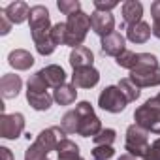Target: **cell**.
Returning <instances> with one entry per match:
<instances>
[{
  "label": "cell",
  "instance_id": "obj_2",
  "mask_svg": "<svg viewBox=\"0 0 160 160\" xmlns=\"http://www.w3.org/2000/svg\"><path fill=\"white\" fill-rule=\"evenodd\" d=\"M134 121L143 130L160 134V92L134 111Z\"/></svg>",
  "mask_w": 160,
  "mask_h": 160
},
{
  "label": "cell",
  "instance_id": "obj_20",
  "mask_svg": "<svg viewBox=\"0 0 160 160\" xmlns=\"http://www.w3.org/2000/svg\"><path fill=\"white\" fill-rule=\"evenodd\" d=\"M75 89L77 87H73L72 83H64V85H60L58 89L53 91V100L57 104H60V106H70L77 98V91Z\"/></svg>",
  "mask_w": 160,
  "mask_h": 160
},
{
  "label": "cell",
  "instance_id": "obj_13",
  "mask_svg": "<svg viewBox=\"0 0 160 160\" xmlns=\"http://www.w3.org/2000/svg\"><path fill=\"white\" fill-rule=\"evenodd\" d=\"M92 60H94V55L89 47L81 45V47H75L72 49L70 53V66L73 70H81V68H89L92 66Z\"/></svg>",
  "mask_w": 160,
  "mask_h": 160
},
{
  "label": "cell",
  "instance_id": "obj_30",
  "mask_svg": "<svg viewBox=\"0 0 160 160\" xmlns=\"http://www.w3.org/2000/svg\"><path fill=\"white\" fill-rule=\"evenodd\" d=\"M58 6V10L64 13V15H73V13H77V12H81V4L77 2V0H60V2L57 4Z\"/></svg>",
  "mask_w": 160,
  "mask_h": 160
},
{
  "label": "cell",
  "instance_id": "obj_21",
  "mask_svg": "<svg viewBox=\"0 0 160 160\" xmlns=\"http://www.w3.org/2000/svg\"><path fill=\"white\" fill-rule=\"evenodd\" d=\"M27 100L36 111H47L53 104V96L49 92H28L27 91Z\"/></svg>",
  "mask_w": 160,
  "mask_h": 160
},
{
  "label": "cell",
  "instance_id": "obj_23",
  "mask_svg": "<svg viewBox=\"0 0 160 160\" xmlns=\"http://www.w3.org/2000/svg\"><path fill=\"white\" fill-rule=\"evenodd\" d=\"M158 66V58L151 53H138L136 57V66L132 72H138V70H149V68H156Z\"/></svg>",
  "mask_w": 160,
  "mask_h": 160
},
{
  "label": "cell",
  "instance_id": "obj_7",
  "mask_svg": "<svg viewBox=\"0 0 160 160\" xmlns=\"http://www.w3.org/2000/svg\"><path fill=\"white\" fill-rule=\"evenodd\" d=\"M25 130L23 113H2L0 117V136L4 139H17Z\"/></svg>",
  "mask_w": 160,
  "mask_h": 160
},
{
  "label": "cell",
  "instance_id": "obj_18",
  "mask_svg": "<svg viewBox=\"0 0 160 160\" xmlns=\"http://www.w3.org/2000/svg\"><path fill=\"white\" fill-rule=\"evenodd\" d=\"M141 15H143V6L138 0H126L122 4V19H124V25L130 27V25H136L141 21Z\"/></svg>",
  "mask_w": 160,
  "mask_h": 160
},
{
  "label": "cell",
  "instance_id": "obj_16",
  "mask_svg": "<svg viewBox=\"0 0 160 160\" xmlns=\"http://www.w3.org/2000/svg\"><path fill=\"white\" fill-rule=\"evenodd\" d=\"M151 34H152L151 25H147V23H143V21L126 27V38H128L132 43H145V42L151 38Z\"/></svg>",
  "mask_w": 160,
  "mask_h": 160
},
{
  "label": "cell",
  "instance_id": "obj_27",
  "mask_svg": "<svg viewBox=\"0 0 160 160\" xmlns=\"http://www.w3.org/2000/svg\"><path fill=\"white\" fill-rule=\"evenodd\" d=\"M115 136H117V132L113 128H102V132L96 134L92 138V141H94V145H111L115 141Z\"/></svg>",
  "mask_w": 160,
  "mask_h": 160
},
{
  "label": "cell",
  "instance_id": "obj_22",
  "mask_svg": "<svg viewBox=\"0 0 160 160\" xmlns=\"http://www.w3.org/2000/svg\"><path fill=\"white\" fill-rule=\"evenodd\" d=\"M47 89H49V85L43 79V75L40 73V70L34 75L28 77V83H27V91L28 92H47Z\"/></svg>",
  "mask_w": 160,
  "mask_h": 160
},
{
  "label": "cell",
  "instance_id": "obj_12",
  "mask_svg": "<svg viewBox=\"0 0 160 160\" xmlns=\"http://www.w3.org/2000/svg\"><path fill=\"white\" fill-rule=\"evenodd\" d=\"M21 87H23V81L15 73H4L2 79H0V91H2V96L6 100L17 98L21 92Z\"/></svg>",
  "mask_w": 160,
  "mask_h": 160
},
{
  "label": "cell",
  "instance_id": "obj_31",
  "mask_svg": "<svg viewBox=\"0 0 160 160\" xmlns=\"http://www.w3.org/2000/svg\"><path fill=\"white\" fill-rule=\"evenodd\" d=\"M115 151L111 145H96L92 149V160H109L113 158Z\"/></svg>",
  "mask_w": 160,
  "mask_h": 160
},
{
  "label": "cell",
  "instance_id": "obj_33",
  "mask_svg": "<svg viewBox=\"0 0 160 160\" xmlns=\"http://www.w3.org/2000/svg\"><path fill=\"white\" fill-rule=\"evenodd\" d=\"M94 8H96V12L109 13L113 8H117V2H115V0H109V2H104V0H96V2H94Z\"/></svg>",
  "mask_w": 160,
  "mask_h": 160
},
{
  "label": "cell",
  "instance_id": "obj_11",
  "mask_svg": "<svg viewBox=\"0 0 160 160\" xmlns=\"http://www.w3.org/2000/svg\"><path fill=\"white\" fill-rule=\"evenodd\" d=\"M100 45H102V51H104L106 55L115 57V58H117L121 53L126 51V42H124V36H122L121 32H111V34L104 36L102 42H100Z\"/></svg>",
  "mask_w": 160,
  "mask_h": 160
},
{
  "label": "cell",
  "instance_id": "obj_32",
  "mask_svg": "<svg viewBox=\"0 0 160 160\" xmlns=\"http://www.w3.org/2000/svg\"><path fill=\"white\" fill-rule=\"evenodd\" d=\"M143 160H160V138L149 147V151H147V154L143 156Z\"/></svg>",
  "mask_w": 160,
  "mask_h": 160
},
{
  "label": "cell",
  "instance_id": "obj_19",
  "mask_svg": "<svg viewBox=\"0 0 160 160\" xmlns=\"http://www.w3.org/2000/svg\"><path fill=\"white\" fill-rule=\"evenodd\" d=\"M57 154H58V160H85L79 154V147L68 138L60 139V143L57 145Z\"/></svg>",
  "mask_w": 160,
  "mask_h": 160
},
{
  "label": "cell",
  "instance_id": "obj_5",
  "mask_svg": "<svg viewBox=\"0 0 160 160\" xmlns=\"http://www.w3.org/2000/svg\"><path fill=\"white\" fill-rule=\"evenodd\" d=\"M149 132L143 130L141 126L138 124H130L128 130H126V143H124V149L128 151V154L136 156V158H143L149 151Z\"/></svg>",
  "mask_w": 160,
  "mask_h": 160
},
{
  "label": "cell",
  "instance_id": "obj_25",
  "mask_svg": "<svg viewBox=\"0 0 160 160\" xmlns=\"http://www.w3.org/2000/svg\"><path fill=\"white\" fill-rule=\"evenodd\" d=\"M77 124H79V121H77L75 109L64 113V117H62V121H60V126H62V130H64L66 134H77Z\"/></svg>",
  "mask_w": 160,
  "mask_h": 160
},
{
  "label": "cell",
  "instance_id": "obj_34",
  "mask_svg": "<svg viewBox=\"0 0 160 160\" xmlns=\"http://www.w3.org/2000/svg\"><path fill=\"white\" fill-rule=\"evenodd\" d=\"M10 30H12V21L6 17V12L4 10H0V34L6 36Z\"/></svg>",
  "mask_w": 160,
  "mask_h": 160
},
{
  "label": "cell",
  "instance_id": "obj_1",
  "mask_svg": "<svg viewBox=\"0 0 160 160\" xmlns=\"http://www.w3.org/2000/svg\"><path fill=\"white\" fill-rule=\"evenodd\" d=\"M28 25H30V34L36 45V51L43 57L51 55L57 45L51 38V21H49V10L45 6H34L30 8V15H28Z\"/></svg>",
  "mask_w": 160,
  "mask_h": 160
},
{
  "label": "cell",
  "instance_id": "obj_14",
  "mask_svg": "<svg viewBox=\"0 0 160 160\" xmlns=\"http://www.w3.org/2000/svg\"><path fill=\"white\" fill-rule=\"evenodd\" d=\"M40 73L43 75V79L47 81V85L53 87V89H58V87L64 85V81H66V72H64L62 66H58V64H49V66L42 68Z\"/></svg>",
  "mask_w": 160,
  "mask_h": 160
},
{
  "label": "cell",
  "instance_id": "obj_8",
  "mask_svg": "<svg viewBox=\"0 0 160 160\" xmlns=\"http://www.w3.org/2000/svg\"><path fill=\"white\" fill-rule=\"evenodd\" d=\"M130 81L143 89V87H158L160 85V66L156 68H149V70H138V72H130Z\"/></svg>",
  "mask_w": 160,
  "mask_h": 160
},
{
  "label": "cell",
  "instance_id": "obj_35",
  "mask_svg": "<svg viewBox=\"0 0 160 160\" xmlns=\"http://www.w3.org/2000/svg\"><path fill=\"white\" fill-rule=\"evenodd\" d=\"M0 160H13V154L8 147H0Z\"/></svg>",
  "mask_w": 160,
  "mask_h": 160
},
{
  "label": "cell",
  "instance_id": "obj_29",
  "mask_svg": "<svg viewBox=\"0 0 160 160\" xmlns=\"http://www.w3.org/2000/svg\"><path fill=\"white\" fill-rule=\"evenodd\" d=\"M136 57H138V53H132V51H124V53H121L119 57H117V64L121 66V68H128L130 72L134 70V66H136Z\"/></svg>",
  "mask_w": 160,
  "mask_h": 160
},
{
  "label": "cell",
  "instance_id": "obj_24",
  "mask_svg": "<svg viewBox=\"0 0 160 160\" xmlns=\"http://www.w3.org/2000/svg\"><path fill=\"white\" fill-rule=\"evenodd\" d=\"M119 89L122 91V94L126 96L128 102H136V100L139 98V94H141V92H139V87H136L128 77H126V79H121V81H119Z\"/></svg>",
  "mask_w": 160,
  "mask_h": 160
},
{
  "label": "cell",
  "instance_id": "obj_37",
  "mask_svg": "<svg viewBox=\"0 0 160 160\" xmlns=\"http://www.w3.org/2000/svg\"><path fill=\"white\" fill-rule=\"evenodd\" d=\"M119 160H138V158H136V156H132V154H128V152H126V154H121V156H119Z\"/></svg>",
  "mask_w": 160,
  "mask_h": 160
},
{
  "label": "cell",
  "instance_id": "obj_6",
  "mask_svg": "<svg viewBox=\"0 0 160 160\" xmlns=\"http://www.w3.org/2000/svg\"><path fill=\"white\" fill-rule=\"evenodd\" d=\"M126 104H128V100L122 94V91L119 89V85L106 87L100 92V96H98V106L104 111H109V113H121V111H124Z\"/></svg>",
  "mask_w": 160,
  "mask_h": 160
},
{
  "label": "cell",
  "instance_id": "obj_36",
  "mask_svg": "<svg viewBox=\"0 0 160 160\" xmlns=\"http://www.w3.org/2000/svg\"><path fill=\"white\" fill-rule=\"evenodd\" d=\"M152 36H156L158 40H160V21H152Z\"/></svg>",
  "mask_w": 160,
  "mask_h": 160
},
{
  "label": "cell",
  "instance_id": "obj_28",
  "mask_svg": "<svg viewBox=\"0 0 160 160\" xmlns=\"http://www.w3.org/2000/svg\"><path fill=\"white\" fill-rule=\"evenodd\" d=\"M51 38L55 45H66V23H57L51 28Z\"/></svg>",
  "mask_w": 160,
  "mask_h": 160
},
{
  "label": "cell",
  "instance_id": "obj_26",
  "mask_svg": "<svg viewBox=\"0 0 160 160\" xmlns=\"http://www.w3.org/2000/svg\"><path fill=\"white\" fill-rule=\"evenodd\" d=\"M25 160H49V152L34 141V143L25 151Z\"/></svg>",
  "mask_w": 160,
  "mask_h": 160
},
{
  "label": "cell",
  "instance_id": "obj_17",
  "mask_svg": "<svg viewBox=\"0 0 160 160\" xmlns=\"http://www.w3.org/2000/svg\"><path fill=\"white\" fill-rule=\"evenodd\" d=\"M8 64L15 70H28L34 64V57L27 49H13L8 55Z\"/></svg>",
  "mask_w": 160,
  "mask_h": 160
},
{
  "label": "cell",
  "instance_id": "obj_3",
  "mask_svg": "<svg viewBox=\"0 0 160 160\" xmlns=\"http://www.w3.org/2000/svg\"><path fill=\"white\" fill-rule=\"evenodd\" d=\"M89 28H91V15H87L85 12H77L70 15L66 21V45L73 49L81 47L87 38Z\"/></svg>",
  "mask_w": 160,
  "mask_h": 160
},
{
  "label": "cell",
  "instance_id": "obj_4",
  "mask_svg": "<svg viewBox=\"0 0 160 160\" xmlns=\"http://www.w3.org/2000/svg\"><path fill=\"white\" fill-rule=\"evenodd\" d=\"M75 113H77V134L83 138H94L96 134L102 132V121L96 117L94 108L91 106V102L83 100L75 106Z\"/></svg>",
  "mask_w": 160,
  "mask_h": 160
},
{
  "label": "cell",
  "instance_id": "obj_9",
  "mask_svg": "<svg viewBox=\"0 0 160 160\" xmlns=\"http://www.w3.org/2000/svg\"><path fill=\"white\" fill-rule=\"evenodd\" d=\"M100 81V73L96 68H81V70H73L72 75V85L73 87H81V89H92Z\"/></svg>",
  "mask_w": 160,
  "mask_h": 160
},
{
  "label": "cell",
  "instance_id": "obj_15",
  "mask_svg": "<svg viewBox=\"0 0 160 160\" xmlns=\"http://www.w3.org/2000/svg\"><path fill=\"white\" fill-rule=\"evenodd\" d=\"M6 17L12 21V25H21L28 19L30 15V8L27 6V2H21V0H17V2H12L6 10Z\"/></svg>",
  "mask_w": 160,
  "mask_h": 160
},
{
  "label": "cell",
  "instance_id": "obj_10",
  "mask_svg": "<svg viewBox=\"0 0 160 160\" xmlns=\"http://www.w3.org/2000/svg\"><path fill=\"white\" fill-rule=\"evenodd\" d=\"M91 28L98 34V36H108L111 32H115V19L111 13H104V12H94L91 15Z\"/></svg>",
  "mask_w": 160,
  "mask_h": 160
}]
</instances>
